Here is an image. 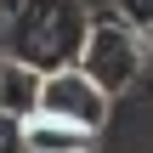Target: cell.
<instances>
[{
    "label": "cell",
    "instance_id": "1",
    "mask_svg": "<svg viewBox=\"0 0 153 153\" xmlns=\"http://www.w3.org/2000/svg\"><path fill=\"white\" fill-rule=\"evenodd\" d=\"M85 6L79 0H11V17H6V57L40 68V74H57V68H74L79 62V45H85Z\"/></svg>",
    "mask_w": 153,
    "mask_h": 153
},
{
    "label": "cell",
    "instance_id": "2",
    "mask_svg": "<svg viewBox=\"0 0 153 153\" xmlns=\"http://www.w3.org/2000/svg\"><path fill=\"white\" fill-rule=\"evenodd\" d=\"M142 62H148V51H142V34H136L131 23H119V17H91L74 68H79L102 97H119V91L142 74Z\"/></svg>",
    "mask_w": 153,
    "mask_h": 153
},
{
    "label": "cell",
    "instance_id": "3",
    "mask_svg": "<svg viewBox=\"0 0 153 153\" xmlns=\"http://www.w3.org/2000/svg\"><path fill=\"white\" fill-rule=\"evenodd\" d=\"M108 102L114 97H102L79 68H57L40 85V114L45 119H62V125H79V131H102L108 125Z\"/></svg>",
    "mask_w": 153,
    "mask_h": 153
},
{
    "label": "cell",
    "instance_id": "4",
    "mask_svg": "<svg viewBox=\"0 0 153 153\" xmlns=\"http://www.w3.org/2000/svg\"><path fill=\"white\" fill-rule=\"evenodd\" d=\"M40 85H45V74L40 68H28V62H17V57H0V114L6 119H34L40 114Z\"/></svg>",
    "mask_w": 153,
    "mask_h": 153
},
{
    "label": "cell",
    "instance_id": "5",
    "mask_svg": "<svg viewBox=\"0 0 153 153\" xmlns=\"http://www.w3.org/2000/svg\"><path fill=\"white\" fill-rule=\"evenodd\" d=\"M23 142H28V153H97V131H79V125L34 114L23 125Z\"/></svg>",
    "mask_w": 153,
    "mask_h": 153
},
{
    "label": "cell",
    "instance_id": "6",
    "mask_svg": "<svg viewBox=\"0 0 153 153\" xmlns=\"http://www.w3.org/2000/svg\"><path fill=\"white\" fill-rule=\"evenodd\" d=\"M114 17L131 23L136 34H148V28H153V0H114Z\"/></svg>",
    "mask_w": 153,
    "mask_h": 153
},
{
    "label": "cell",
    "instance_id": "7",
    "mask_svg": "<svg viewBox=\"0 0 153 153\" xmlns=\"http://www.w3.org/2000/svg\"><path fill=\"white\" fill-rule=\"evenodd\" d=\"M0 153H28V142H23V119H6V114H0Z\"/></svg>",
    "mask_w": 153,
    "mask_h": 153
},
{
    "label": "cell",
    "instance_id": "8",
    "mask_svg": "<svg viewBox=\"0 0 153 153\" xmlns=\"http://www.w3.org/2000/svg\"><path fill=\"white\" fill-rule=\"evenodd\" d=\"M142 51H148V62H153V28H148V34H142Z\"/></svg>",
    "mask_w": 153,
    "mask_h": 153
}]
</instances>
